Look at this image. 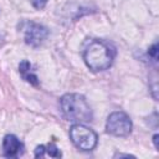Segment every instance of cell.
<instances>
[{
	"instance_id": "cell-1",
	"label": "cell",
	"mask_w": 159,
	"mask_h": 159,
	"mask_svg": "<svg viewBox=\"0 0 159 159\" xmlns=\"http://www.w3.org/2000/svg\"><path fill=\"white\" fill-rule=\"evenodd\" d=\"M114 56V47L103 40H93L83 52V60L87 67L94 72L109 68L113 63Z\"/></svg>"
},
{
	"instance_id": "cell-2",
	"label": "cell",
	"mask_w": 159,
	"mask_h": 159,
	"mask_svg": "<svg viewBox=\"0 0 159 159\" xmlns=\"http://www.w3.org/2000/svg\"><path fill=\"white\" fill-rule=\"evenodd\" d=\"M60 108L63 117L75 123H86L92 120V109L86 98L78 93H67L60 99Z\"/></svg>"
},
{
	"instance_id": "cell-3",
	"label": "cell",
	"mask_w": 159,
	"mask_h": 159,
	"mask_svg": "<svg viewBox=\"0 0 159 159\" xmlns=\"http://www.w3.org/2000/svg\"><path fill=\"white\" fill-rule=\"evenodd\" d=\"M70 138L72 143L82 150H92L97 144V134L82 123H76L70 129Z\"/></svg>"
},
{
	"instance_id": "cell-4",
	"label": "cell",
	"mask_w": 159,
	"mask_h": 159,
	"mask_svg": "<svg viewBox=\"0 0 159 159\" xmlns=\"http://www.w3.org/2000/svg\"><path fill=\"white\" fill-rule=\"evenodd\" d=\"M106 129L114 137H127L132 132V120L124 112H113L107 118Z\"/></svg>"
},
{
	"instance_id": "cell-5",
	"label": "cell",
	"mask_w": 159,
	"mask_h": 159,
	"mask_svg": "<svg viewBox=\"0 0 159 159\" xmlns=\"http://www.w3.org/2000/svg\"><path fill=\"white\" fill-rule=\"evenodd\" d=\"M25 30V42L32 47H39L45 42L48 36V30L36 22H26Z\"/></svg>"
},
{
	"instance_id": "cell-6",
	"label": "cell",
	"mask_w": 159,
	"mask_h": 159,
	"mask_svg": "<svg viewBox=\"0 0 159 159\" xmlns=\"http://www.w3.org/2000/svg\"><path fill=\"white\" fill-rule=\"evenodd\" d=\"M24 145L22 143L12 134H7L4 138L2 142V150H4V155L7 158H16L22 153Z\"/></svg>"
},
{
	"instance_id": "cell-7",
	"label": "cell",
	"mask_w": 159,
	"mask_h": 159,
	"mask_svg": "<svg viewBox=\"0 0 159 159\" xmlns=\"http://www.w3.org/2000/svg\"><path fill=\"white\" fill-rule=\"evenodd\" d=\"M19 71H20L22 78H24L26 82L31 83L32 86H37V84H39L37 76L31 71V65H30V62L22 61V62L20 63V66H19Z\"/></svg>"
},
{
	"instance_id": "cell-8",
	"label": "cell",
	"mask_w": 159,
	"mask_h": 159,
	"mask_svg": "<svg viewBox=\"0 0 159 159\" xmlns=\"http://www.w3.org/2000/svg\"><path fill=\"white\" fill-rule=\"evenodd\" d=\"M45 152H46L50 157H52V158H61V157H62L60 149L56 147L55 143H50V144H47V145L45 147Z\"/></svg>"
},
{
	"instance_id": "cell-9",
	"label": "cell",
	"mask_w": 159,
	"mask_h": 159,
	"mask_svg": "<svg viewBox=\"0 0 159 159\" xmlns=\"http://www.w3.org/2000/svg\"><path fill=\"white\" fill-rule=\"evenodd\" d=\"M148 56L153 60V61H157L158 60V45L154 43L149 50H148Z\"/></svg>"
},
{
	"instance_id": "cell-10",
	"label": "cell",
	"mask_w": 159,
	"mask_h": 159,
	"mask_svg": "<svg viewBox=\"0 0 159 159\" xmlns=\"http://www.w3.org/2000/svg\"><path fill=\"white\" fill-rule=\"evenodd\" d=\"M31 4H32V6H34L35 9L41 10V9H43V7L46 6L47 0H31Z\"/></svg>"
},
{
	"instance_id": "cell-11",
	"label": "cell",
	"mask_w": 159,
	"mask_h": 159,
	"mask_svg": "<svg viewBox=\"0 0 159 159\" xmlns=\"http://www.w3.org/2000/svg\"><path fill=\"white\" fill-rule=\"evenodd\" d=\"M45 145H39L36 149H35V157L36 158H41L45 155Z\"/></svg>"
},
{
	"instance_id": "cell-12",
	"label": "cell",
	"mask_w": 159,
	"mask_h": 159,
	"mask_svg": "<svg viewBox=\"0 0 159 159\" xmlns=\"http://www.w3.org/2000/svg\"><path fill=\"white\" fill-rule=\"evenodd\" d=\"M158 139H159V135H158V134H154V137H153V142H154V147L157 148V150H159V143H158Z\"/></svg>"
},
{
	"instance_id": "cell-13",
	"label": "cell",
	"mask_w": 159,
	"mask_h": 159,
	"mask_svg": "<svg viewBox=\"0 0 159 159\" xmlns=\"http://www.w3.org/2000/svg\"><path fill=\"white\" fill-rule=\"evenodd\" d=\"M116 157H119V158H120V157H125V158H129V157H133V155H129V154H116V155H114V158H116Z\"/></svg>"
}]
</instances>
